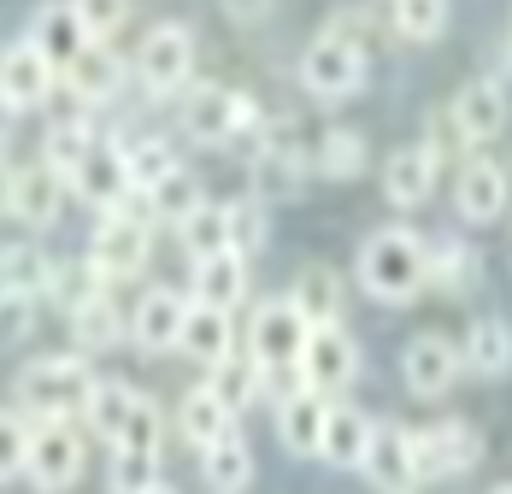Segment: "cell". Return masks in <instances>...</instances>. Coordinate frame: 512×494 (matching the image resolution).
Wrapping results in <instances>:
<instances>
[{
    "label": "cell",
    "mask_w": 512,
    "mask_h": 494,
    "mask_svg": "<svg viewBox=\"0 0 512 494\" xmlns=\"http://www.w3.org/2000/svg\"><path fill=\"white\" fill-rule=\"evenodd\" d=\"M89 389H95V371L83 353H42L18 371V406L36 412L42 424H59L71 412L89 406Z\"/></svg>",
    "instance_id": "2"
},
{
    "label": "cell",
    "mask_w": 512,
    "mask_h": 494,
    "mask_svg": "<svg viewBox=\"0 0 512 494\" xmlns=\"http://www.w3.org/2000/svg\"><path fill=\"white\" fill-rule=\"evenodd\" d=\"M189 306L177 289H148L136 300V318H130V336L142 353H165V347H183V324H189Z\"/></svg>",
    "instance_id": "18"
},
{
    "label": "cell",
    "mask_w": 512,
    "mask_h": 494,
    "mask_svg": "<svg viewBox=\"0 0 512 494\" xmlns=\"http://www.w3.org/2000/svg\"><path fill=\"white\" fill-rule=\"evenodd\" d=\"M477 277H483V259H477V247H465L460 236H442V242H430V289L448 300H460L465 289H477Z\"/></svg>",
    "instance_id": "29"
},
{
    "label": "cell",
    "mask_w": 512,
    "mask_h": 494,
    "mask_svg": "<svg viewBox=\"0 0 512 494\" xmlns=\"http://www.w3.org/2000/svg\"><path fill=\"white\" fill-rule=\"evenodd\" d=\"M248 183H254V200H295L301 183H307V153L289 142V130H271V142L254 153L248 165Z\"/></svg>",
    "instance_id": "15"
},
{
    "label": "cell",
    "mask_w": 512,
    "mask_h": 494,
    "mask_svg": "<svg viewBox=\"0 0 512 494\" xmlns=\"http://www.w3.org/2000/svg\"><path fill=\"white\" fill-rule=\"evenodd\" d=\"M112 447H142V453H159V406L148 395L136 400V412H130V424H124V436Z\"/></svg>",
    "instance_id": "46"
},
{
    "label": "cell",
    "mask_w": 512,
    "mask_h": 494,
    "mask_svg": "<svg viewBox=\"0 0 512 494\" xmlns=\"http://www.w3.org/2000/svg\"><path fill=\"white\" fill-rule=\"evenodd\" d=\"M301 83H307L312 100H348L365 89V48H359V36L348 30H324V36H312L307 53H301Z\"/></svg>",
    "instance_id": "4"
},
{
    "label": "cell",
    "mask_w": 512,
    "mask_h": 494,
    "mask_svg": "<svg viewBox=\"0 0 512 494\" xmlns=\"http://www.w3.org/2000/svg\"><path fill=\"white\" fill-rule=\"evenodd\" d=\"M30 42L48 53L59 71H65L77 53L89 48V30H83V18H77V6H71V0H48V6L36 12V24H30Z\"/></svg>",
    "instance_id": "21"
},
{
    "label": "cell",
    "mask_w": 512,
    "mask_h": 494,
    "mask_svg": "<svg viewBox=\"0 0 512 494\" xmlns=\"http://www.w3.org/2000/svg\"><path fill=\"white\" fill-rule=\"evenodd\" d=\"M254 124H259V100L242 95V89L201 83L195 95L183 100V130H189V142H201V148H224V142H236V136L254 130Z\"/></svg>",
    "instance_id": "5"
},
{
    "label": "cell",
    "mask_w": 512,
    "mask_h": 494,
    "mask_svg": "<svg viewBox=\"0 0 512 494\" xmlns=\"http://www.w3.org/2000/svg\"><path fill=\"white\" fill-rule=\"evenodd\" d=\"M383 494H412L418 483V459H412V430L407 424H377V436L365 447V465H359Z\"/></svg>",
    "instance_id": "16"
},
{
    "label": "cell",
    "mask_w": 512,
    "mask_h": 494,
    "mask_svg": "<svg viewBox=\"0 0 512 494\" xmlns=\"http://www.w3.org/2000/svg\"><path fill=\"white\" fill-rule=\"evenodd\" d=\"M224 12H230V18H242V24H259V18L271 12V0H224Z\"/></svg>",
    "instance_id": "47"
},
{
    "label": "cell",
    "mask_w": 512,
    "mask_h": 494,
    "mask_svg": "<svg viewBox=\"0 0 512 494\" xmlns=\"http://www.w3.org/2000/svg\"><path fill=\"white\" fill-rule=\"evenodd\" d=\"M24 477L36 494H65L83 477V436L71 430V418L59 424H36L30 436V459H24Z\"/></svg>",
    "instance_id": "6"
},
{
    "label": "cell",
    "mask_w": 512,
    "mask_h": 494,
    "mask_svg": "<svg viewBox=\"0 0 512 494\" xmlns=\"http://www.w3.org/2000/svg\"><path fill=\"white\" fill-rule=\"evenodd\" d=\"M495 494H512V483H507V489H495Z\"/></svg>",
    "instance_id": "50"
},
{
    "label": "cell",
    "mask_w": 512,
    "mask_h": 494,
    "mask_svg": "<svg viewBox=\"0 0 512 494\" xmlns=\"http://www.w3.org/2000/svg\"><path fill=\"white\" fill-rule=\"evenodd\" d=\"M65 171H53L48 159L42 165H30V171H18V200H12V218H24L30 230H42L59 218V200H65Z\"/></svg>",
    "instance_id": "26"
},
{
    "label": "cell",
    "mask_w": 512,
    "mask_h": 494,
    "mask_svg": "<svg viewBox=\"0 0 512 494\" xmlns=\"http://www.w3.org/2000/svg\"><path fill=\"white\" fill-rule=\"evenodd\" d=\"M389 18L407 42H436L448 30V0H389Z\"/></svg>",
    "instance_id": "39"
},
{
    "label": "cell",
    "mask_w": 512,
    "mask_h": 494,
    "mask_svg": "<svg viewBox=\"0 0 512 494\" xmlns=\"http://www.w3.org/2000/svg\"><path fill=\"white\" fill-rule=\"evenodd\" d=\"M324 424H330V400L312 395V389H295V395H283V406H277V436H283L289 453H301V459L324 453Z\"/></svg>",
    "instance_id": "20"
},
{
    "label": "cell",
    "mask_w": 512,
    "mask_h": 494,
    "mask_svg": "<svg viewBox=\"0 0 512 494\" xmlns=\"http://www.w3.org/2000/svg\"><path fill=\"white\" fill-rule=\"evenodd\" d=\"M436 177H442V159L424 148V142L395 148L383 159V195H389V206H401V212H412V206H424V200L436 195Z\"/></svg>",
    "instance_id": "17"
},
{
    "label": "cell",
    "mask_w": 512,
    "mask_h": 494,
    "mask_svg": "<svg viewBox=\"0 0 512 494\" xmlns=\"http://www.w3.org/2000/svg\"><path fill=\"white\" fill-rule=\"evenodd\" d=\"M177 430H183V442L212 447L224 430H236V412L218 400V389H212V383H201V389H189V395H183V406H177Z\"/></svg>",
    "instance_id": "30"
},
{
    "label": "cell",
    "mask_w": 512,
    "mask_h": 494,
    "mask_svg": "<svg viewBox=\"0 0 512 494\" xmlns=\"http://www.w3.org/2000/svg\"><path fill=\"white\" fill-rule=\"evenodd\" d=\"M136 77L148 95H177L195 77V36L183 24H154L136 48Z\"/></svg>",
    "instance_id": "7"
},
{
    "label": "cell",
    "mask_w": 512,
    "mask_h": 494,
    "mask_svg": "<svg viewBox=\"0 0 512 494\" xmlns=\"http://www.w3.org/2000/svg\"><path fill=\"white\" fill-rule=\"evenodd\" d=\"M71 183V195H83L89 206H101V212H112L118 200L130 195V171H124V148H106V142H95V148L77 159V171L65 177Z\"/></svg>",
    "instance_id": "19"
},
{
    "label": "cell",
    "mask_w": 512,
    "mask_h": 494,
    "mask_svg": "<svg viewBox=\"0 0 512 494\" xmlns=\"http://www.w3.org/2000/svg\"><path fill=\"white\" fill-rule=\"evenodd\" d=\"M307 336H312L307 312H301L289 295L259 306L254 324H248V353L259 359L265 383H271V377H289V371L301 377V347H307Z\"/></svg>",
    "instance_id": "3"
},
{
    "label": "cell",
    "mask_w": 512,
    "mask_h": 494,
    "mask_svg": "<svg viewBox=\"0 0 512 494\" xmlns=\"http://www.w3.org/2000/svg\"><path fill=\"white\" fill-rule=\"evenodd\" d=\"M53 77H59V65H53L36 42L6 48L0 53V106H6V112H36V106L53 95Z\"/></svg>",
    "instance_id": "13"
},
{
    "label": "cell",
    "mask_w": 512,
    "mask_h": 494,
    "mask_svg": "<svg viewBox=\"0 0 512 494\" xmlns=\"http://www.w3.org/2000/svg\"><path fill=\"white\" fill-rule=\"evenodd\" d=\"M12 200H18V171L6 165V153H0V218L12 212Z\"/></svg>",
    "instance_id": "48"
},
{
    "label": "cell",
    "mask_w": 512,
    "mask_h": 494,
    "mask_svg": "<svg viewBox=\"0 0 512 494\" xmlns=\"http://www.w3.org/2000/svg\"><path fill=\"white\" fill-rule=\"evenodd\" d=\"M183 353L189 359H201L206 371L212 365H224L230 353H236V330H230V312H218V306H189V324H183Z\"/></svg>",
    "instance_id": "28"
},
{
    "label": "cell",
    "mask_w": 512,
    "mask_h": 494,
    "mask_svg": "<svg viewBox=\"0 0 512 494\" xmlns=\"http://www.w3.org/2000/svg\"><path fill=\"white\" fill-rule=\"evenodd\" d=\"M507 200H512L507 165L489 159V153H465L460 171H454V206H460L465 224H495L507 212Z\"/></svg>",
    "instance_id": "11"
},
{
    "label": "cell",
    "mask_w": 512,
    "mask_h": 494,
    "mask_svg": "<svg viewBox=\"0 0 512 494\" xmlns=\"http://www.w3.org/2000/svg\"><path fill=\"white\" fill-rule=\"evenodd\" d=\"M448 118H454V130L465 136V148L477 153L483 142H495L507 130V89L495 77H471L460 95L448 100Z\"/></svg>",
    "instance_id": "14"
},
{
    "label": "cell",
    "mask_w": 512,
    "mask_h": 494,
    "mask_svg": "<svg viewBox=\"0 0 512 494\" xmlns=\"http://www.w3.org/2000/svg\"><path fill=\"white\" fill-rule=\"evenodd\" d=\"M265 236H271V218H265V200H236V206H230V253H242V259H248V253H259V247H265Z\"/></svg>",
    "instance_id": "42"
},
{
    "label": "cell",
    "mask_w": 512,
    "mask_h": 494,
    "mask_svg": "<svg viewBox=\"0 0 512 494\" xmlns=\"http://www.w3.org/2000/svg\"><path fill=\"white\" fill-rule=\"evenodd\" d=\"M242 295H248V259L242 253H206V259H195V300L201 306L236 312Z\"/></svg>",
    "instance_id": "24"
},
{
    "label": "cell",
    "mask_w": 512,
    "mask_h": 494,
    "mask_svg": "<svg viewBox=\"0 0 512 494\" xmlns=\"http://www.w3.org/2000/svg\"><path fill=\"white\" fill-rule=\"evenodd\" d=\"M359 371V342L342 330V324H312L307 347H301V389L312 395H342Z\"/></svg>",
    "instance_id": "9"
},
{
    "label": "cell",
    "mask_w": 512,
    "mask_h": 494,
    "mask_svg": "<svg viewBox=\"0 0 512 494\" xmlns=\"http://www.w3.org/2000/svg\"><path fill=\"white\" fill-rule=\"evenodd\" d=\"M89 148H95V130H89L83 118H59V124L48 130V153H42V159H48L53 171H65V177H71V171H77V159H83Z\"/></svg>",
    "instance_id": "41"
},
{
    "label": "cell",
    "mask_w": 512,
    "mask_h": 494,
    "mask_svg": "<svg viewBox=\"0 0 512 494\" xmlns=\"http://www.w3.org/2000/svg\"><path fill=\"white\" fill-rule=\"evenodd\" d=\"M106 483H112V494H148V489H159V453H142V447H112Z\"/></svg>",
    "instance_id": "38"
},
{
    "label": "cell",
    "mask_w": 512,
    "mask_h": 494,
    "mask_svg": "<svg viewBox=\"0 0 512 494\" xmlns=\"http://www.w3.org/2000/svg\"><path fill=\"white\" fill-rule=\"evenodd\" d=\"M401 377H407V389L418 400H442L454 383L465 377V353L454 336H442V330H424V336H412L407 353H401Z\"/></svg>",
    "instance_id": "10"
},
{
    "label": "cell",
    "mask_w": 512,
    "mask_h": 494,
    "mask_svg": "<svg viewBox=\"0 0 512 494\" xmlns=\"http://www.w3.org/2000/svg\"><path fill=\"white\" fill-rule=\"evenodd\" d=\"M289 300L307 312V324H342V277H336L330 265H307V271L295 277Z\"/></svg>",
    "instance_id": "33"
},
{
    "label": "cell",
    "mask_w": 512,
    "mask_h": 494,
    "mask_svg": "<svg viewBox=\"0 0 512 494\" xmlns=\"http://www.w3.org/2000/svg\"><path fill=\"white\" fill-rule=\"evenodd\" d=\"M124 171H130V189H154L177 171V159L165 142H136V148H124Z\"/></svg>",
    "instance_id": "43"
},
{
    "label": "cell",
    "mask_w": 512,
    "mask_h": 494,
    "mask_svg": "<svg viewBox=\"0 0 512 494\" xmlns=\"http://www.w3.org/2000/svg\"><path fill=\"white\" fill-rule=\"evenodd\" d=\"M148 200H154V218H165V224H183V218H189V212H195L206 195H201V183H195V177L177 165L165 183H154V189H148Z\"/></svg>",
    "instance_id": "40"
},
{
    "label": "cell",
    "mask_w": 512,
    "mask_h": 494,
    "mask_svg": "<svg viewBox=\"0 0 512 494\" xmlns=\"http://www.w3.org/2000/svg\"><path fill=\"white\" fill-rule=\"evenodd\" d=\"M359 289L383 306H407L418 300V289L430 283V242L407 230V224H389V230H371L359 247Z\"/></svg>",
    "instance_id": "1"
},
{
    "label": "cell",
    "mask_w": 512,
    "mask_h": 494,
    "mask_svg": "<svg viewBox=\"0 0 512 494\" xmlns=\"http://www.w3.org/2000/svg\"><path fill=\"white\" fill-rule=\"evenodd\" d=\"M148 494H171V489H165V483H159V489H148Z\"/></svg>",
    "instance_id": "49"
},
{
    "label": "cell",
    "mask_w": 512,
    "mask_h": 494,
    "mask_svg": "<svg viewBox=\"0 0 512 494\" xmlns=\"http://www.w3.org/2000/svg\"><path fill=\"white\" fill-rule=\"evenodd\" d=\"M177 236H183V247H189L195 259H206V253H230V206L201 200V206L177 224Z\"/></svg>",
    "instance_id": "35"
},
{
    "label": "cell",
    "mask_w": 512,
    "mask_h": 494,
    "mask_svg": "<svg viewBox=\"0 0 512 494\" xmlns=\"http://www.w3.org/2000/svg\"><path fill=\"white\" fill-rule=\"evenodd\" d=\"M412 459H418V483H430V477H465V471L483 465V436L465 418H448V424L412 430Z\"/></svg>",
    "instance_id": "8"
},
{
    "label": "cell",
    "mask_w": 512,
    "mask_h": 494,
    "mask_svg": "<svg viewBox=\"0 0 512 494\" xmlns=\"http://www.w3.org/2000/svg\"><path fill=\"white\" fill-rule=\"evenodd\" d=\"M206 383L218 389V400H224L230 412H242V406H248L259 389H265V371H259L254 353H248V359H242V353H230L224 365H212V377H206Z\"/></svg>",
    "instance_id": "37"
},
{
    "label": "cell",
    "mask_w": 512,
    "mask_h": 494,
    "mask_svg": "<svg viewBox=\"0 0 512 494\" xmlns=\"http://www.w3.org/2000/svg\"><path fill=\"white\" fill-rule=\"evenodd\" d=\"M30 436H36V430H30L18 412H0V483L24 471V459H30Z\"/></svg>",
    "instance_id": "45"
},
{
    "label": "cell",
    "mask_w": 512,
    "mask_h": 494,
    "mask_svg": "<svg viewBox=\"0 0 512 494\" xmlns=\"http://www.w3.org/2000/svg\"><path fill=\"white\" fill-rule=\"evenodd\" d=\"M148 230H154V224H142V218H130V212H101V230H95V242H89V265L101 271L106 283L136 277V271L148 265Z\"/></svg>",
    "instance_id": "12"
},
{
    "label": "cell",
    "mask_w": 512,
    "mask_h": 494,
    "mask_svg": "<svg viewBox=\"0 0 512 494\" xmlns=\"http://www.w3.org/2000/svg\"><path fill=\"white\" fill-rule=\"evenodd\" d=\"M59 77H65V89H71L77 100H89V106H95V100L118 95V83H124V59L106 48V42H89V48L77 53Z\"/></svg>",
    "instance_id": "23"
},
{
    "label": "cell",
    "mask_w": 512,
    "mask_h": 494,
    "mask_svg": "<svg viewBox=\"0 0 512 494\" xmlns=\"http://www.w3.org/2000/svg\"><path fill=\"white\" fill-rule=\"evenodd\" d=\"M201 477L212 483V494H248L254 483V447L236 430H224L212 447H201Z\"/></svg>",
    "instance_id": "25"
},
{
    "label": "cell",
    "mask_w": 512,
    "mask_h": 494,
    "mask_svg": "<svg viewBox=\"0 0 512 494\" xmlns=\"http://www.w3.org/2000/svg\"><path fill=\"white\" fill-rule=\"evenodd\" d=\"M136 400H142V395H136L124 377H95L83 418H89V430H95V436L118 442V436H124V424H130V412H136Z\"/></svg>",
    "instance_id": "31"
},
{
    "label": "cell",
    "mask_w": 512,
    "mask_h": 494,
    "mask_svg": "<svg viewBox=\"0 0 512 494\" xmlns=\"http://www.w3.org/2000/svg\"><path fill=\"white\" fill-rule=\"evenodd\" d=\"M312 165L330 177V183H348V177H359L365 171V136L359 130H324L318 136V153H312Z\"/></svg>",
    "instance_id": "36"
},
{
    "label": "cell",
    "mask_w": 512,
    "mask_h": 494,
    "mask_svg": "<svg viewBox=\"0 0 512 494\" xmlns=\"http://www.w3.org/2000/svg\"><path fill=\"white\" fill-rule=\"evenodd\" d=\"M48 277H53V259H42V247H30V242H6L0 247V300L42 295Z\"/></svg>",
    "instance_id": "32"
},
{
    "label": "cell",
    "mask_w": 512,
    "mask_h": 494,
    "mask_svg": "<svg viewBox=\"0 0 512 494\" xmlns=\"http://www.w3.org/2000/svg\"><path fill=\"white\" fill-rule=\"evenodd\" d=\"M377 436L371 412H359L348 400H330V424H324V459L342 465V471H359L365 465V447Z\"/></svg>",
    "instance_id": "22"
},
{
    "label": "cell",
    "mask_w": 512,
    "mask_h": 494,
    "mask_svg": "<svg viewBox=\"0 0 512 494\" xmlns=\"http://www.w3.org/2000/svg\"><path fill=\"white\" fill-rule=\"evenodd\" d=\"M71 336L83 342V353H106V347L124 342V318H118V306L106 295H95L71 312Z\"/></svg>",
    "instance_id": "34"
},
{
    "label": "cell",
    "mask_w": 512,
    "mask_h": 494,
    "mask_svg": "<svg viewBox=\"0 0 512 494\" xmlns=\"http://www.w3.org/2000/svg\"><path fill=\"white\" fill-rule=\"evenodd\" d=\"M465 371L471 377H507L512 371V324L507 318H477L471 330H465Z\"/></svg>",
    "instance_id": "27"
},
{
    "label": "cell",
    "mask_w": 512,
    "mask_h": 494,
    "mask_svg": "<svg viewBox=\"0 0 512 494\" xmlns=\"http://www.w3.org/2000/svg\"><path fill=\"white\" fill-rule=\"evenodd\" d=\"M71 6H77L89 42H112L124 30V18H130V0H71Z\"/></svg>",
    "instance_id": "44"
}]
</instances>
